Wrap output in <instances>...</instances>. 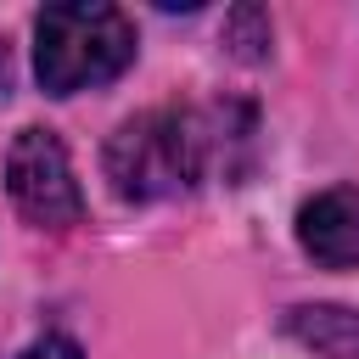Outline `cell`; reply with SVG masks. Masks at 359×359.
<instances>
[{"mask_svg":"<svg viewBox=\"0 0 359 359\" xmlns=\"http://www.w3.org/2000/svg\"><path fill=\"white\" fill-rule=\"evenodd\" d=\"M208 168V135L191 112H140L107 140V180L123 202H151L196 185Z\"/></svg>","mask_w":359,"mask_h":359,"instance_id":"cell-2","label":"cell"},{"mask_svg":"<svg viewBox=\"0 0 359 359\" xmlns=\"http://www.w3.org/2000/svg\"><path fill=\"white\" fill-rule=\"evenodd\" d=\"M292 331L331 359H359V314H348V309H297Z\"/></svg>","mask_w":359,"mask_h":359,"instance_id":"cell-5","label":"cell"},{"mask_svg":"<svg viewBox=\"0 0 359 359\" xmlns=\"http://www.w3.org/2000/svg\"><path fill=\"white\" fill-rule=\"evenodd\" d=\"M6 191L22 219L45 230H67L84 219V191L73 180V157L56 129H22L6 157Z\"/></svg>","mask_w":359,"mask_h":359,"instance_id":"cell-3","label":"cell"},{"mask_svg":"<svg viewBox=\"0 0 359 359\" xmlns=\"http://www.w3.org/2000/svg\"><path fill=\"white\" fill-rule=\"evenodd\" d=\"M17 359H84V348L73 342V337H62V331H45L39 342H28Z\"/></svg>","mask_w":359,"mask_h":359,"instance_id":"cell-6","label":"cell"},{"mask_svg":"<svg viewBox=\"0 0 359 359\" xmlns=\"http://www.w3.org/2000/svg\"><path fill=\"white\" fill-rule=\"evenodd\" d=\"M135 62V22L118 6H45L34 17V79L45 95L112 84Z\"/></svg>","mask_w":359,"mask_h":359,"instance_id":"cell-1","label":"cell"},{"mask_svg":"<svg viewBox=\"0 0 359 359\" xmlns=\"http://www.w3.org/2000/svg\"><path fill=\"white\" fill-rule=\"evenodd\" d=\"M297 241L325 269H359V185H331L297 208Z\"/></svg>","mask_w":359,"mask_h":359,"instance_id":"cell-4","label":"cell"}]
</instances>
